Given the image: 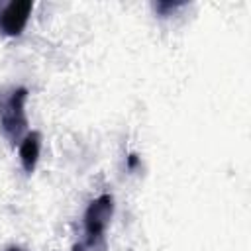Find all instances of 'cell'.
I'll return each mask as SVG.
<instances>
[{
  "label": "cell",
  "mask_w": 251,
  "mask_h": 251,
  "mask_svg": "<svg viewBox=\"0 0 251 251\" xmlns=\"http://www.w3.org/2000/svg\"><path fill=\"white\" fill-rule=\"evenodd\" d=\"M31 10H33V2L29 0H14L6 4L4 10L0 12V31L10 37L20 35L29 20Z\"/></svg>",
  "instance_id": "obj_3"
},
{
  "label": "cell",
  "mask_w": 251,
  "mask_h": 251,
  "mask_svg": "<svg viewBox=\"0 0 251 251\" xmlns=\"http://www.w3.org/2000/svg\"><path fill=\"white\" fill-rule=\"evenodd\" d=\"M137 163H139L137 155H133V153H131V155H129V159H127V167H129V169H133V167H135Z\"/></svg>",
  "instance_id": "obj_5"
},
{
  "label": "cell",
  "mask_w": 251,
  "mask_h": 251,
  "mask_svg": "<svg viewBox=\"0 0 251 251\" xmlns=\"http://www.w3.org/2000/svg\"><path fill=\"white\" fill-rule=\"evenodd\" d=\"M25 100V86H10L0 92V129L10 143H20L27 133Z\"/></svg>",
  "instance_id": "obj_1"
},
{
  "label": "cell",
  "mask_w": 251,
  "mask_h": 251,
  "mask_svg": "<svg viewBox=\"0 0 251 251\" xmlns=\"http://www.w3.org/2000/svg\"><path fill=\"white\" fill-rule=\"evenodd\" d=\"M73 251H82V247H80V245H75V247H73Z\"/></svg>",
  "instance_id": "obj_7"
},
{
  "label": "cell",
  "mask_w": 251,
  "mask_h": 251,
  "mask_svg": "<svg viewBox=\"0 0 251 251\" xmlns=\"http://www.w3.org/2000/svg\"><path fill=\"white\" fill-rule=\"evenodd\" d=\"M4 251H24L22 247H18V245H10V247H6Z\"/></svg>",
  "instance_id": "obj_6"
},
{
  "label": "cell",
  "mask_w": 251,
  "mask_h": 251,
  "mask_svg": "<svg viewBox=\"0 0 251 251\" xmlns=\"http://www.w3.org/2000/svg\"><path fill=\"white\" fill-rule=\"evenodd\" d=\"M114 216V196L100 194L94 198L84 212V235L90 247H98L104 243V233Z\"/></svg>",
  "instance_id": "obj_2"
},
{
  "label": "cell",
  "mask_w": 251,
  "mask_h": 251,
  "mask_svg": "<svg viewBox=\"0 0 251 251\" xmlns=\"http://www.w3.org/2000/svg\"><path fill=\"white\" fill-rule=\"evenodd\" d=\"M41 153V135L39 131H27L20 141V163L27 175L35 171Z\"/></svg>",
  "instance_id": "obj_4"
}]
</instances>
